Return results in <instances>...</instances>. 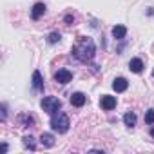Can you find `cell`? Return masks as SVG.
Wrapping results in <instances>:
<instances>
[{"mask_svg": "<svg viewBox=\"0 0 154 154\" xmlns=\"http://www.w3.org/2000/svg\"><path fill=\"white\" fill-rule=\"evenodd\" d=\"M94 53H96V45L89 36H80L72 45V56L80 62H91L94 58Z\"/></svg>", "mask_w": 154, "mask_h": 154, "instance_id": "6da1fadb", "label": "cell"}, {"mask_svg": "<svg viewBox=\"0 0 154 154\" xmlns=\"http://www.w3.org/2000/svg\"><path fill=\"white\" fill-rule=\"evenodd\" d=\"M69 125H71V122H69V116H67L65 112L58 111V112L51 114V129H53L54 132L63 134V132L69 131Z\"/></svg>", "mask_w": 154, "mask_h": 154, "instance_id": "7a4b0ae2", "label": "cell"}, {"mask_svg": "<svg viewBox=\"0 0 154 154\" xmlns=\"http://www.w3.org/2000/svg\"><path fill=\"white\" fill-rule=\"evenodd\" d=\"M40 105H42V109H44L47 114H54V112H58V111L62 109V102H60V98H56V96H45Z\"/></svg>", "mask_w": 154, "mask_h": 154, "instance_id": "3957f363", "label": "cell"}, {"mask_svg": "<svg viewBox=\"0 0 154 154\" xmlns=\"http://www.w3.org/2000/svg\"><path fill=\"white\" fill-rule=\"evenodd\" d=\"M54 80H56L58 84L65 85V84H69V82L72 80V72L67 71V69H58V71L54 72Z\"/></svg>", "mask_w": 154, "mask_h": 154, "instance_id": "277c9868", "label": "cell"}, {"mask_svg": "<svg viewBox=\"0 0 154 154\" xmlns=\"http://www.w3.org/2000/svg\"><path fill=\"white\" fill-rule=\"evenodd\" d=\"M100 105H102V109H105V111H112V109L116 107V98H114V96H109V94H103L102 100H100Z\"/></svg>", "mask_w": 154, "mask_h": 154, "instance_id": "5b68a950", "label": "cell"}, {"mask_svg": "<svg viewBox=\"0 0 154 154\" xmlns=\"http://www.w3.org/2000/svg\"><path fill=\"white\" fill-rule=\"evenodd\" d=\"M85 102H87V96L84 93H74V94H71V105H74V107H84Z\"/></svg>", "mask_w": 154, "mask_h": 154, "instance_id": "8992f818", "label": "cell"}, {"mask_svg": "<svg viewBox=\"0 0 154 154\" xmlns=\"http://www.w3.org/2000/svg\"><path fill=\"white\" fill-rule=\"evenodd\" d=\"M127 87H129V82L125 80V78H114V82H112V89L116 91V93H123V91H127Z\"/></svg>", "mask_w": 154, "mask_h": 154, "instance_id": "52a82bcc", "label": "cell"}, {"mask_svg": "<svg viewBox=\"0 0 154 154\" xmlns=\"http://www.w3.org/2000/svg\"><path fill=\"white\" fill-rule=\"evenodd\" d=\"M44 13H45V4H44V2H38V4H35L33 9H31V18H33V20H38Z\"/></svg>", "mask_w": 154, "mask_h": 154, "instance_id": "ba28073f", "label": "cell"}, {"mask_svg": "<svg viewBox=\"0 0 154 154\" xmlns=\"http://www.w3.org/2000/svg\"><path fill=\"white\" fill-rule=\"evenodd\" d=\"M33 89L35 91H44V78H42V74H40V71H35L33 72Z\"/></svg>", "mask_w": 154, "mask_h": 154, "instance_id": "9c48e42d", "label": "cell"}, {"mask_svg": "<svg viewBox=\"0 0 154 154\" xmlns=\"http://www.w3.org/2000/svg\"><path fill=\"white\" fill-rule=\"evenodd\" d=\"M111 33H112V36H114L116 40H123L125 35H127V27H125V26H114Z\"/></svg>", "mask_w": 154, "mask_h": 154, "instance_id": "30bf717a", "label": "cell"}, {"mask_svg": "<svg viewBox=\"0 0 154 154\" xmlns=\"http://www.w3.org/2000/svg\"><path fill=\"white\" fill-rule=\"evenodd\" d=\"M129 69H131L132 72H141V71H143V62H141V58H132V60L129 62Z\"/></svg>", "mask_w": 154, "mask_h": 154, "instance_id": "8fae6325", "label": "cell"}, {"mask_svg": "<svg viewBox=\"0 0 154 154\" xmlns=\"http://www.w3.org/2000/svg\"><path fill=\"white\" fill-rule=\"evenodd\" d=\"M40 143L44 145V147H53L54 145V136L53 134H49V132H42V136H40Z\"/></svg>", "mask_w": 154, "mask_h": 154, "instance_id": "7c38bea8", "label": "cell"}, {"mask_svg": "<svg viewBox=\"0 0 154 154\" xmlns=\"http://www.w3.org/2000/svg\"><path fill=\"white\" fill-rule=\"evenodd\" d=\"M18 122H20L22 127H33L35 125V118L29 116V114H20L18 116Z\"/></svg>", "mask_w": 154, "mask_h": 154, "instance_id": "4fadbf2b", "label": "cell"}, {"mask_svg": "<svg viewBox=\"0 0 154 154\" xmlns=\"http://www.w3.org/2000/svg\"><path fill=\"white\" fill-rule=\"evenodd\" d=\"M22 141H24V147L26 149H29V150H35L36 149V143H35V138L29 134V136H24L22 138Z\"/></svg>", "mask_w": 154, "mask_h": 154, "instance_id": "5bb4252c", "label": "cell"}, {"mask_svg": "<svg viewBox=\"0 0 154 154\" xmlns=\"http://www.w3.org/2000/svg\"><path fill=\"white\" fill-rule=\"evenodd\" d=\"M123 122H125L127 127H134V125H136V114H134V112H125Z\"/></svg>", "mask_w": 154, "mask_h": 154, "instance_id": "9a60e30c", "label": "cell"}, {"mask_svg": "<svg viewBox=\"0 0 154 154\" xmlns=\"http://www.w3.org/2000/svg\"><path fill=\"white\" fill-rule=\"evenodd\" d=\"M145 123L154 125V109H149V111L145 112Z\"/></svg>", "mask_w": 154, "mask_h": 154, "instance_id": "2e32d148", "label": "cell"}, {"mask_svg": "<svg viewBox=\"0 0 154 154\" xmlns=\"http://www.w3.org/2000/svg\"><path fill=\"white\" fill-rule=\"evenodd\" d=\"M60 38H62V36H60V33H56V31H54V33H51V35L47 36V42H49V44H56V42H60Z\"/></svg>", "mask_w": 154, "mask_h": 154, "instance_id": "e0dca14e", "label": "cell"}, {"mask_svg": "<svg viewBox=\"0 0 154 154\" xmlns=\"http://www.w3.org/2000/svg\"><path fill=\"white\" fill-rule=\"evenodd\" d=\"M6 118H8V105L2 103V122H6Z\"/></svg>", "mask_w": 154, "mask_h": 154, "instance_id": "ac0fdd59", "label": "cell"}, {"mask_svg": "<svg viewBox=\"0 0 154 154\" xmlns=\"http://www.w3.org/2000/svg\"><path fill=\"white\" fill-rule=\"evenodd\" d=\"M72 20H74V18H72V15H65V22H67V24H71Z\"/></svg>", "mask_w": 154, "mask_h": 154, "instance_id": "d6986e66", "label": "cell"}, {"mask_svg": "<svg viewBox=\"0 0 154 154\" xmlns=\"http://www.w3.org/2000/svg\"><path fill=\"white\" fill-rule=\"evenodd\" d=\"M0 150H2V152H8V143H2V147H0Z\"/></svg>", "mask_w": 154, "mask_h": 154, "instance_id": "ffe728a7", "label": "cell"}, {"mask_svg": "<svg viewBox=\"0 0 154 154\" xmlns=\"http://www.w3.org/2000/svg\"><path fill=\"white\" fill-rule=\"evenodd\" d=\"M150 136H152V138H154V125H152V127H150Z\"/></svg>", "mask_w": 154, "mask_h": 154, "instance_id": "44dd1931", "label": "cell"}, {"mask_svg": "<svg viewBox=\"0 0 154 154\" xmlns=\"http://www.w3.org/2000/svg\"><path fill=\"white\" fill-rule=\"evenodd\" d=\"M152 76H154V71H152Z\"/></svg>", "mask_w": 154, "mask_h": 154, "instance_id": "7402d4cb", "label": "cell"}]
</instances>
